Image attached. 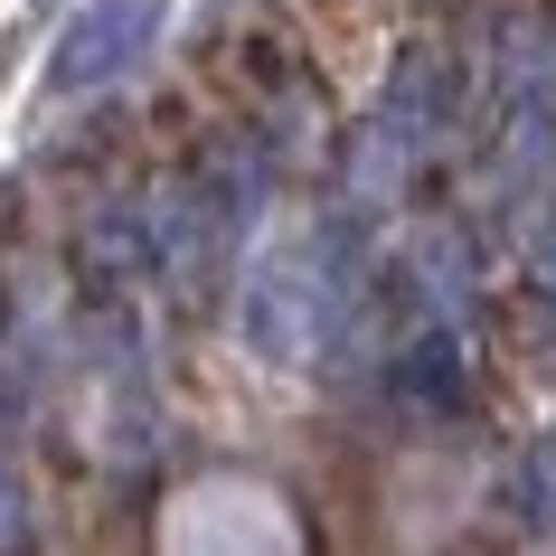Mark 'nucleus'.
Here are the masks:
<instances>
[{
	"instance_id": "1",
	"label": "nucleus",
	"mask_w": 556,
	"mask_h": 556,
	"mask_svg": "<svg viewBox=\"0 0 556 556\" xmlns=\"http://www.w3.org/2000/svg\"><path fill=\"white\" fill-rule=\"evenodd\" d=\"M161 29V0H86L58 38V66H48V86L58 94H86V86H114L123 66L151 48Z\"/></svg>"
},
{
	"instance_id": "2",
	"label": "nucleus",
	"mask_w": 556,
	"mask_h": 556,
	"mask_svg": "<svg viewBox=\"0 0 556 556\" xmlns=\"http://www.w3.org/2000/svg\"><path fill=\"white\" fill-rule=\"evenodd\" d=\"M453 330H425V340H415L406 350V396H425V406H453V396H463V368H453Z\"/></svg>"
}]
</instances>
